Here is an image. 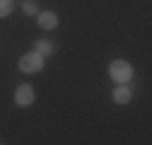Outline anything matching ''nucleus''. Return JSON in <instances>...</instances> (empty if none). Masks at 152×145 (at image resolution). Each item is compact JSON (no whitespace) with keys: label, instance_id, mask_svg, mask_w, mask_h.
I'll return each instance as SVG.
<instances>
[{"label":"nucleus","instance_id":"obj_5","mask_svg":"<svg viewBox=\"0 0 152 145\" xmlns=\"http://www.w3.org/2000/svg\"><path fill=\"white\" fill-rule=\"evenodd\" d=\"M111 99L116 102V104H128L130 99H133V87L130 85H116L113 87V92H111Z\"/></svg>","mask_w":152,"mask_h":145},{"label":"nucleus","instance_id":"obj_8","mask_svg":"<svg viewBox=\"0 0 152 145\" xmlns=\"http://www.w3.org/2000/svg\"><path fill=\"white\" fill-rule=\"evenodd\" d=\"M12 10H15V3H12V0H0V20H3V17H10Z\"/></svg>","mask_w":152,"mask_h":145},{"label":"nucleus","instance_id":"obj_4","mask_svg":"<svg viewBox=\"0 0 152 145\" xmlns=\"http://www.w3.org/2000/svg\"><path fill=\"white\" fill-rule=\"evenodd\" d=\"M36 22H39L41 29L53 31L56 27L61 24V17H58V12H53V10H39V12H36Z\"/></svg>","mask_w":152,"mask_h":145},{"label":"nucleus","instance_id":"obj_2","mask_svg":"<svg viewBox=\"0 0 152 145\" xmlns=\"http://www.w3.org/2000/svg\"><path fill=\"white\" fill-rule=\"evenodd\" d=\"M46 65V58L41 56V53H36V51H29L24 53V56L20 58V63H17V68H20L24 75H36V72H41Z\"/></svg>","mask_w":152,"mask_h":145},{"label":"nucleus","instance_id":"obj_7","mask_svg":"<svg viewBox=\"0 0 152 145\" xmlns=\"http://www.w3.org/2000/svg\"><path fill=\"white\" fill-rule=\"evenodd\" d=\"M22 12L27 17H36V12H39V5L34 3V0H22Z\"/></svg>","mask_w":152,"mask_h":145},{"label":"nucleus","instance_id":"obj_6","mask_svg":"<svg viewBox=\"0 0 152 145\" xmlns=\"http://www.w3.org/2000/svg\"><path fill=\"white\" fill-rule=\"evenodd\" d=\"M34 51L41 53L44 58H48V56H53V53H56V46H53L51 39H36V41H34Z\"/></svg>","mask_w":152,"mask_h":145},{"label":"nucleus","instance_id":"obj_1","mask_svg":"<svg viewBox=\"0 0 152 145\" xmlns=\"http://www.w3.org/2000/svg\"><path fill=\"white\" fill-rule=\"evenodd\" d=\"M133 75H135V72H133V65L128 61L116 58V61L109 63V78L116 82V85H128L133 80Z\"/></svg>","mask_w":152,"mask_h":145},{"label":"nucleus","instance_id":"obj_9","mask_svg":"<svg viewBox=\"0 0 152 145\" xmlns=\"http://www.w3.org/2000/svg\"><path fill=\"white\" fill-rule=\"evenodd\" d=\"M0 143H5V140H3V138H0Z\"/></svg>","mask_w":152,"mask_h":145},{"label":"nucleus","instance_id":"obj_3","mask_svg":"<svg viewBox=\"0 0 152 145\" xmlns=\"http://www.w3.org/2000/svg\"><path fill=\"white\" fill-rule=\"evenodd\" d=\"M34 99H36V92H34V87H31V85H20V87L15 89V104L20 106V109L31 106Z\"/></svg>","mask_w":152,"mask_h":145}]
</instances>
